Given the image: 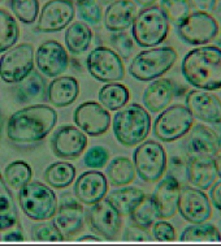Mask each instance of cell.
<instances>
[{
  "label": "cell",
  "mask_w": 221,
  "mask_h": 251,
  "mask_svg": "<svg viewBox=\"0 0 221 251\" xmlns=\"http://www.w3.org/2000/svg\"><path fill=\"white\" fill-rule=\"evenodd\" d=\"M129 219L133 225L148 230L154 225L155 221L159 219L152 197L147 194L145 195V198L137 204L134 210L131 211Z\"/></svg>",
  "instance_id": "8d00e7d4"
},
{
  "label": "cell",
  "mask_w": 221,
  "mask_h": 251,
  "mask_svg": "<svg viewBox=\"0 0 221 251\" xmlns=\"http://www.w3.org/2000/svg\"><path fill=\"white\" fill-rule=\"evenodd\" d=\"M182 242H220L221 233L216 225L208 221L190 224L180 234Z\"/></svg>",
  "instance_id": "836d02e7"
},
{
  "label": "cell",
  "mask_w": 221,
  "mask_h": 251,
  "mask_svg": "<svg viewBox=\"0 0 221 251\" xmlns=\"http://www.w3.org/2000/svg\"><path fill=\"white\" fill-rule=\"evenodd\" d=\"M9 8L19 21L31 25L39 16V0H9Z\"/></svg>",
  "instance_id": "f35d334b"
},
{
  "label": "cell",
  "mask_w": 221,
  "mask_h": 251,
  "mask_svg": "<svg viewBox=\"0 0 221 251\" xmlns=\"http://www.w3.org/2000/svg\"><path fill=\"white\" fill-rule=\"evenodd\" d=\"M3 127H4V117H3V113L0 112V137H1V133H3Z\"/></svg>",
  "instance_id": "11a10c76"
},
{
  "label": "cell",
  "mask_w": 221,
  "mask_h": 251,
  "mask_svg": "<svg viewBox=\"0 0 221 251\" xmlns=\"http://www.w3.org/2000/svg\"><path fill=\"white\" fill-rule=\"evenodd\" d=\"M34 47L30 43H20L0 57V78L5 83L21 82L34 71Z\"/></svg>",
  "instance_id": "30bf717a"
},
{
  "label": "cell",
  "mask_w": 221,
  "mask_h": 251,
  "mask_svg": "<svg viewBox=\"0 0 221 251\" xmlns=\"http://www.w3.org/2000/svg\"><path fill=\"white\" fill-rule=\"evenodd\" d=\"M34 61L38 72L49 78H56L69 67V56L65 47L55 39L43 42L37 49Z\"/></svg>",
  "instance_id": "2e32d148"
},
{
  "label": "cell",
  "mask_w": 221,
  "mask_h": 251,
  "mask_svg": "<svg viewBox=\"0 0 221 251\" xmlns=\"http://www.w3.org/2000/svg\"><path fill=\"white\" fill-rule=\"evenodd\" d=\"M98 99L105 109L119 111L130 100V91L125 85L119 82H108L101 86L98 94Z\"/></svg>",
  "instance_id": "1f68e13d"
},
{
  "label": "cell",
  "mask_w": 221,
  "mask_h": 251,
  "mask_svg": "<svg viewBox=\"0 0 221 251\" xmlns=\"http://www.w3.org/2000/svg\"><path fill=\"white\" fill-rule=\"evenodd\" d=\"M109 45L121 59L127 60L134 53V39L126 31H115L109 35Z\"/></svg>",
  "instance_id": "b9f144b4"
},
{
  "label": "cell",
  "mask_w": 221,
  "mask_h": 251,
  "mask_svg": "<svg viewBox=\"0 0 221 251\" xmlns=\"http://www.w3.org/2000/svg\"><path fill=\"white\" fill-rule=\"evenodd\" d=\"M87 147V135L74 125L57 127L51 138V149L64 160H77Z\"/></svg>",
  "instance_id": "ac0fdd59"
},
{
  "label": "cell",
  "mask_w": 221,
  "mask_h": 251,
  "mask_svg": "<svg viewBox=\"0 0 221 251\" xmlns=\"http://www.w3.org/2000/svg\"><path fill=\"white\" fill-rule=\"evenodd\" d=\"M73 121L78 129L90 137H99L107 133L111 126V115L98 101H83L74 109Z\"/></svg>",
  "instance_id": "9a60e30c"
},
{
  "label": "cell",
  "mask_w": 221,
  "mask_h": 251,
  "mask_svg": "<svg viewBox=\"0 0 221 251\" xmlns=\"http://www.w3.org/2000/svg\"><path fill=\"white\" fill-rule=\"evenodd\" d=\"M185 149L188 156L216 157L221 152L220 141L212 127L207 125H194L188 133Z\"/></svg>",
  "instance_id": "7402d4cb"
},
{
  "label": "cell",
  "mask_w": 221,
  "mask_h": 251,
  "mask_svg": "<svg viewBox=\"0 0 221 251\" xmlns=\"http://www.w3.org/2000/svg\"><path fill=\"white\" fill-rule=\"evenodd\" d=\"M185 168L189 184L200 190H210L219 177L215 157L188 156Z\"/></svg>",
  "instance_id": "603a6c76"
},
{
  "label": "cell",
  "mask_w": 221,
  "mask_h": 251,
  "mask_svg": "<svg viewBox=\"0 0 221 251\" xmlns=\"http://www.w3.org/2000/svg\"><path fill=\"white\" fill-rule=\"evenodd\" d=\"M137 13L138 5L133 0H113L105 8L104 26L111 33L127 30L133 25Z\"/></svg>",
  "instance_id": "d4e9b609"
},
{
  "label": "cell",
  "mask_w": 221,
  "mask_h": 251,
  "mask_svg": "<svg viewBox=\"0 0 221 251\" xmlns=\"http://www.w3.org/2000/svg\"><path fill=\"white\" fill-rule=\"evenodd\" d=\"M86 214L83 204L75 199L74 194L64 193L60 195V203L57 204L52 221L65 240H71L82 230Z\"/></svg>",
  "instance_id": "7c38bea8"
},
{
  "label": "cell",
  "mask_w": 221,
  "mask_h": 251,
  "mask_svg": "<svg viewBox=\"0 0 221 251\" xmlns=\"http://www.w3.org/2000/svg\"><path fill=\"white\" fill-rule=\"evenodd\" d=\"M159 7L169 24L176 27L191 13L189 0H160Z\"/></svg>",
  "instance_id": "74e56055"
},
{
  "label": "cell",
  "mask_w": 221,
  "mask_h": 251,
  "mask_svg": "<svg viewBox=\"0 0 221 251\" xmlns=\"http://www.w3.org/2000/svg\"><path fill=\"white\" fill-rule=\"evenodd\" d=\"M215 161H216V168H218V175L221 178V154H219L218 156L215 157Z\"/></svg>",
  "instance_id": "f5cc1de1"
},
{
  "label": "cell",
  "mask_w": 221,
  "mask_h": 251,
  "mask_svg": "<svg viewBox=\"0 0 221 251\" xmlns=\"http://www.w3.org/2000/svg\"><path fill=\"white\" fill-rule=\"evenodd\" d=\"M185 105L188 107L194 119L204 124L221 123V99L212 91L194 90L188 91L185 97Z\"/></svg>",
  "instance_id": "d6986e66"
},
{
  "label": "cell",
  "mask_w": 221,
  "mask_h": 251,
  "mask_svg": "<svg viewBox=\"0 0 221 251\" xmlns=\"http://www.w3.org/2000/svg\"><path fill=\"white\" fill-rule=\"evenodd\" d=\"M98 1H99V4H100V5H105V7H107L108 4L112 3L113 0H98Z\"/></svg>",
  "instance_id": "9f6ffc18"
},
{
  "label": "cell",
  "mask_w": 221,
  "mask_h": 251,
  "mask_svg": "<svg viewBox=\"0 0 221 251\" xmlns=\"http://www.w3.org/2000/svg\"><path fill=\"white\" fill-rule=\"evenodd\" d=\"M75 12L83 23L97 26L101 21V7L98 0H78L74 3Z\"/></svg>",
  "instance_id": "60d3db41"
},
{
  "label": "cell",
  "mask_w": 221,
  "mask_h": 251,
  "mask_svg": "<svg viewBox=\"0 0 221 251\" xmlns=\"http://www.w3.org/2000/svg\"><path fill=\"white\" fill-rule=\"evenodd\" d=\"M108 160L109 152L103 146H91L83 156V164L91 169L103 168L108 164Z\"/></svg>",
  "instance_id": "7bdbcfd3"
},
{
  "label": "cell",
  "mask_w": 221,
  "mask_h": 251,
  "mask_svg": "<svg viewBox=\"0 0 221 251\" xmlns=\"http://www.w3.org/2000/svg\"><path fill=\"white\" fill-rule=\"evenodd\" d=\"M123 241L126 242H147L151 241L150 233L147 229L139 228V226H127L123 233Z\"/></svg>",
  "instance_id": "f6af8a7d"
},
{
  "label": "cell",
  "mask_w": 221,
  "mask_h": 251,
  "mask_svg": "<svg viewBox=\"0 0 221 251\" xmlns=\"http://www.w3.org/2000/svg\"><path fill=\"white\" fill-rule=\"evenodd\" d=\"M45 75L38 71H33L26 78H24L21 82L16 83L15 95L16 99L21 104L33 103L39 99L47 100V89H46Z\"/></svg>",
  "instance_id": "83f0119b"
},
{
  "label": "cell",
  "mask_w": 221,
  "mask_h": 251,
  "mask_svg": "<svg viewBox=\"0 0 221 251\" xmlns=\"http://www.w3.org/2000/svg\"><path fill=\"white\" fill-rule=\"evenodd\" d=\"M19 203L26 218L43 221L55 216L59 199L51 186L41 181H30L19 190Z\"/></svg>",
  "instance_id": "8992f818"
},
{
  "label": "cell",
  "mask_w": 221,
  "mask_h": 251,
  "mask_svg": "<svg viewBox=\"0 0 221 251\" xmlns=\"http://www.w3.org/2000/svg\"><path fill=\"white\" fill-rule=\"evenodd\" d=\"M219 230H220V233H221V226H220V228H219Z\"/></svg>",
  "instance_id": "91938a15"
},
{
  "label": "cell",
  "mask_w": 221,
  "mask_h": 251,
  "mask_svg": "<svg viewBox=\"0 0 221 251\" xmlns=\"http://www.w3.org/2000/svg\"><path fill=\"white\" fill-rule=\"evenodd\" d=\"M135 168L133 160L126 156H116L108 163L105 176L107 180L115 188H120L131 184L135 178Z\"/></svg>",
  "instance_id": "f546056e"
},
{
  "label": "cell",
  "mask_w": 221,
  "mask_h": 251,
  "mask_svg": "<svg viewBox=\"0 0 221 251\" xmlns=\"http://www.w3.org/2000/svg\"><path fill=\"white\" fill-rule=\"evenodd\" d=\"M176 85L174 81L169 78L160 77L154 79L143 91V107L151 113H160L176 97Z\"/></svg>",
  "instance_id": "cb8c5ba5"
},
{
  "label": "cell",
  "mask_w": 221,
  "mask_h": 251,
  "mask_svg": "<svg viewBox=\"0 0 221 251\" xmlns=\"http://www.w3.org/2000/svg\"><path fill=\"white\" fill-rule=\"evenodd\" d=\"M33 177V169L30 164L24 160H15L9 163L4 169L3 178L8 188L20 190L29 184Z\"/></svg>",
  "instance_id": "e575fe53"
},
{
  "label": "cell",
  "mask_w": 221,
  "mask_h": 251,
  "mask_svg": "<svg viewBox=\"0 0 221 251\" xmlns=\"http://www.w3.org/2000/svg\"><path fill=\"white\" fill-rule=\"evenodd\" d=\"M211 127H212V129L215 130V133L218 134L219 141H220V150H221V123H218V124H212L211 125Z\"/></svg>",
  "instance_id": "816d5d0a"
},
{
  "label": "cell",
  "mask_w": 221,
  "mask_h": 251,
  "mask_svg": "<svg viewBox=\"0 0 221 251\" xmlns=\"http://www.w3.org/2000/svg\"><path fill=\"white\" fill-rule=\"evenodd\" d=\"M145 195L146 193L142 189L125 185V186H120L119 189L109 191L104 199L119 212V215L129 216L131 211L137 207V204L145 198Z\"/></svg>",
  "instance_id": "4316f807"
},
{
  "label": "cell",
  "mask_w": 221,
  "mask_h": 251,
  "mask_svg": "<svg viewBox=\"0 0 221 251\" xmlns=\"http://www.w3.org/2000/svg\"><path fill=\"white\" fill-rule=\"evenodd\" d=\"M20 27L16 19L0 8V53L12 49L19 42Z\"/></svg>",
  "instance_id": "d590c367"
},
{
  "label": "cell",
  "mask_w": 221,
  "mask_h": 251,
  "mask_svg": "<svg viewBox=\"0 0 221 251\" xmlns=\"http://www.w3.org/2000/svg\"><path fill=\"white\" fill-rule=\"evenodd\" d=\"M151 229H152L154 240L159 241V242H173V241H176V229L165 219L155 221Z\"/></svg>",
  "instance_id": "ee69618b"
},
{
  "label": "cell",
  "mask_w": 221,
  "mask_h": 251,
  "mask_svg": "<svg viewBox=\"0 0 221 251\" xmlns=\"http://www.w3.org/2000/svg\"><path fill=\"white\" fill-rule=\"evenodd\" d=\"M78 242H99L100 240V236H82L79 237Z\"/></svg>",
  "instance_id": "f907efd6"
},
{
  "label": "cell",
  "mask_w": 221,
  "mask_h": 251,
  "mask_svg": "<svg viewBox=\"0 0 221 251\" xmlns=\"http://www.w3.org/2000/svg\"><path fill=\"white\" fill-rule=\"evenodd\" d=\"M56 124V109L47 104H33L11 115L5 131L12 142L30 145L43 141Z\"/></svg>",
  "instance_id": "6da1fadb"
},
{
  "label": "cell",
  "mask_w": 221,
  "mask_h": 251,
  "mask_svg": "<svg viewBox=\"0 0 221 251\" xmlns=\"http://www.w3.org/2000/svg\"><path fill=\"white\" fill-rule=\"evenodd\" d=\"M177 211L185 221L190 224H198L210 220L212 216V204L204 190L190 185L181 188Z\"/></svg>",
  "instance_id": "5bb4252c"
},
{
  "label": "cell",
  "mask_w": 221,
  "mask_h": 251,
  "mask_svg": "<svg viewBox=\"0 0 221 251\" xmlns=\"http://www.w3.org/2000/svg\"><path fill=\"white\" fill-rule=\"evenodd\" d=\"M151 115L138 103L125 105L113 116L112 129L121 146L133 147L146 141L151 131Z\"/></svg>",
  "instance_id": "3957f363"
},
{
  "label": "cell",
  "mask_w": 221,
  "mask_h": 251,
  "mask_svg": "<svg viewBox=\"0 0 221 251\" xmlns=\"http://www.w3.org/2000/svg\"><path fill=\"white\" fill-rule=\"evenodd\" d=\"M220 31L219 21L211 13L191 12L190 15L176 27L177 37L186 45L206 46L214 42Z\"/></svg>",
  "instance_id": "9c48e42d"
},
{
  "label": "cell",
  "mask_w": 221,
  "mask_h": 251,
  "mask_svg": "<svg viewBox=\"0 0 221 251\" xmlns=\"http://www.w3.org/2000/svg\"><path fill=\"white\" fill-rule=\"evenodd\" d=\"M171 24L159 5L142 8L131 25V37L139 47H158L168 37Z\"/></svg>",
  "instance_id": "5b68a950"
},
{
  "label": "cell",
  "mask_w": 221,
  "mask_h": 251,
  "mask_svg": "<svg viewBox=\"0 0 221 251\" xmlns=\"http://www.w3.org/2000/svg\"><path fill=\"white\" fill-rule=\"evenodd\" d=\"M215 41H216V43H218V47H220L221 49V29H220V31H219L218 37H216V39H215Z\"/></svg>",
  "instance_id": "6f0895ef"
},
{
  "label": "cell",
  "mask_w": 221,
  "mask_h": 251,
  "mask_svg": "<svg viewBox=\"0 0 221 251\" xmlns=\"http://www.w3.org/2000/svg\"><path fill=\"white\" fill-rule=\"evenodd\" d=\"M94 33L91 27L83 21H74L67 27L64 41L67 50L73 55H81L90 49Z\"/></svg>",
  "instance_id": "f1b7e54d"
},
{
  "label": "cell",
  "mask_w": 221,
  "mask_h": 251,
  "mask_svg": "<svg viewBox=\"0 0 221 251\" xmlns=\"http://www.w3.org/2000/svg\"><path fill=\"white\" fill-rule=\"evenodd\" d=\"M185 81L198 90L221 89V49L218 46H199L189 51L181 63Z\"/></svg>",
  "instance_id": "7a4b0ae2"
},
{
  "label": "cell",
  "mask_w": 221,
  "mask_h": 251,
  "mask_svg": "<svg viewBox=\"0 0 221 251\" xmlns=\"http://www.w3.org/2000/svg\"><path fill=\"white\" fill-rule=\"evenodd\" d=\"M19 225V212L11 189L0 175V232H8Z\"/></svg>",
  "instance_id": "4dcf8cb0"
},
{
  "label": "cell",
  "mask_w": 221,
  "mask_h": 251,
  "mask_svg": "<svg viewBox=\"0 0 221 251\" xmlns=\"http://www.w3.org/2000/svg\"><path fill=\"white\" fill-rule=\"evenodd\" d=\"M46 95L53 107H69L79 97V82L71 75H59L49 83Z\"/></svg>",
  "instance_id": "484cf974"
},
{
  "label": "cell",
  "mask_w": 221,
  "mask_h": 251,
  "mask_svg": "<svg viewBox=\"0 0 221 251\" xmlns=\"http://www.w3.org/2000/svg\"><path fill=\"white\" fill-rule=\"evenodd\" d=\"M211 204L221 212V180L215 181V184L210 188Z\"/></svg>",
  "instance_id": "7dc6e473"
},
{
  "label": "cell",
  "mask_w": 221,
  "mask_h": 251,
  "mask_svg": "<svg viewBox=\"0 0 221 251\" xmlns=\"http://www.w3.org/2000/svg\"><path fill=\"white\" fill-rule=\"evenodd\" d=\"M180 193L181 184L177 177L168 175L159 180L154 193L151 194L159 219H171L176 215Z\"/></svg>",
  "instance_id": "44dd1931"
},
{
  "label": "cell",
  "mask_w": 221,
  "mask_h": 251,
  "mask_svg": "<svg viewBox=\"0 0 221 251\" xmlns=\"http://www.w3.org/2000/svg\"><path fill=\"white\" fill-rule=\"evenodd\" d=\"M137 176L147 184L158 182L164 176L168 164V156L161 143L154 139L139 143L133 152Z\"/></svg>",
  "instance_id": "52a82bcc"
},
{
  "label": "cell",
  "mask_w": 221,
  "mask_h": 251,
  "mask_svg": "<svg viewBox=\"0 0 221 251\" xmlns=\"http://www.w3.org/2000/svg\"><path fill=\"white\" fill-rule=\"evenodd\" d=\"M75 16L74 3L72 0H49L39 11L37 31L57 33L67 29Z\"/></svg>",
  "instance_id": "4fadbf2b"
},
{
  "label": "cell",
  "mask_w": 221,
  "mask_h": 251,
  "mask_svg": "<svg viewBox=\"0 0 221 251\" xmlns=\"http://www.w3.org/2000/svg\"><path fill=\"white\" fill-rule=\"evenodd\" d=\"M75 167L67 161H56L49 164L43 173L46 184L53 189L69 188L75 178Z\"/></svg>",
  "instance_id": "d6a6232c"
},
{
  "label": "cell",
  "mask_w": 221,
  "mask_h": 251,
  "mask_svg": "<svg viewBox=\"0 0 221 251\" xmlns=\"http://www.w3.org/2000/svg\"><path fill=\"white\" fill-rule=\"evenodd\" d=\"M177 51L171 46L143 50L133 57L129 75L141 82H150L168 73L177 61Z\"/></svg>",
  "instance_id": "277c9868"
},
{
  "label": "cell",
  "mask_w": 221,
  "mask_h": 251,
  "mask_svg": "<svg viewBox=\"0 0 221 251\" xmlns=\"http://www.w3.org/2000/svg\"><path fill=\"white\" fill-rule=\"evenodd\" d=\"M24 240H25V236L20 228L11 229L1 237V241H5V242H21Z\"/></svg>",
  "instance_id": "c3c4849f"
},
{
  "label": "cell",
  "mask_w": 221,
  "mask_h": 251,
  "mask_svg": "<svg viewBox=\"0 0 221 251\" xmlns=\"http://www.w3.org/2000/svg\"><path fill=\"white\" fill-rule=\"evenodd\" d=\"M72 1H73V3H75V1H78V0H72Z\"/></svg>",
  "instance_id": "680465c9"
},
{
  "label": "cell",
  "mask_w": 221,
  "mask_h": 251,
  "mask_svg": "<svg viewBox=\"0 0 221 251\" xmlns=\"http://www.w3.org/2000/svg\"><path fill=\"white\" fill-rule=\"evenodd\" d=\"M0 241H1V236H0Z\"/></svg>",
  "instance_id": "94428289"
},
{
  "label": "cell",
  "mask_w": 221,
  "mask_h": 251,
  "mask_svg": "<svg viewBox=\"0 0 221 251\" xmlns=\"http://www.w3.org/2000/svg\"><path fill=\"white\" fill-rule=\"evenodd\" d=\"M30 238L37 242H61L65 241L64 236L57 229L53 221L43 220L33 225L30 230Z\"/></svg>",
  "instance_id": "ab89813d"
},
{
  "label": "cell",
  "mask_w": 221,
  "mask_h": 251,
  "mask_svg": "<svg viewBox=\"0 0 221 251\" xmlns=\"http://www.w3.org/2000/svg\"><path fill=\"white\" fill-rule=\"evenodd\" d=\"M138 7L141 8H147L151 7V5H155V3L158 1V0H133Z\"/></svg>",
  "instance_id": "681fc988"
},
{
  "label": "cell",
  "mask_w": 221,
  "mask_h": 251,
  "mask_svg": "<svg viewBox=\"0 0 221 251\" xmlns=\"http://www.w3.org/2000/svg\"><path fill=\"white\" fill-rule=\"evenodd\" d=\"M1 1H3V0H0V3H1Z\"/></svg>",
  "instance_id": "6125c7cd"
},
{
  "label": "cell",
  "mask_w": 221,
  "mask_h": 251,
  "mask_svg": "<svg viewBox=\"0 0 221 251\" xmlns=\"http://www.w3.org/2000/svg\"><path fill=\"white\" fill-rule=\"evenodd\" d=\"M87 223L93 232L104 240H115L120 233L123 216L105 199L91 204L86 214Z\"/></svg>",
  "instance_id": "e0dca14e"
},
{
  "label": "cell",
  "mask_w": 221,
  "mask_h": 251,
  "mask_svg": "<svg viewBox=\"0 0 221 251\" xmlns=\"http://www.w3.org/2000/svg\"><path fill=\"white\" fill-rule=\"evenodd\" d=\"M189 3L195 11L211 13L215 11V8L218 5V0H189Z\"/></svg>",
  "instance_id": "bcb514c9"
},
{
  "label": "cell",
  "mask_w": 221,
  "mask_h": 251,
  "mask_svg": "<svg viewBox=\"0 0 221 251\" xmlns=\"http://www.w3.org/2000/svg\"><path fill=\"white\" fill-rule=\"evenodd\" d=\"M194 126V117L184 104L168 105L160 112L154 125L152 131L160 142L171 143L188 135Z\"/></svg>",
  "instance_id": "ba28073f"
},
{
  "label": "cell",
  "mask_w": 221,
  "mask_h": 251,
  "mask_svg": "<svg viewBox=\"0 0 221 251\" xmlns=\"http://www.w3.org/2000/svg\"><path fill=\"white\" fill-rule=\"evenodd\" d=\"M108 193V180L104 173L99 171H87L83 172L73 186V194L75 199L82 204L91 206L94 203L105 198Z\"/></svg>",
  "instance_id": "ffe728a7"
},
{
  "label": "cell",
  "mask_w": 221,
  "mask_h": 251,
  "mask_svg": "<svg viewBox=\"0 0 221 251\" xmlns=\"http://www.w3.org/2000/svg\"><path fill=\"white\" fill-rule=\"evenodd\" d=\"M87 71L99 82H120L125 77L123 59L112 49L97 46L86 59Z\"/></svg>",
  "instance_id": "8fae6325"
},
{
  "label": "cell",
  "mask_w": 221,
  "mask_h": 251,
  "mask_svg": "<svg viewBox=\"0 0 221 251\" xmlns=\"http://www.w3.org/2000/svg\"><path fill=\"white\" fill-rule=\"evenodd\" d=\"M214 12H215V19L221 23V3L216 5V8H215Z\"/></svg>",
  "instance_id": "db71d44e"
}]
</instances>
